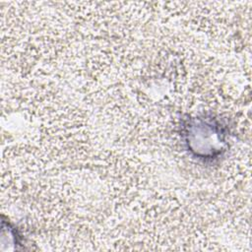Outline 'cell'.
<instances>
[{"mask_svg":"<svg viewBox=\"0 0 252 252\" xmlns=\"http://www.w3.org/2000/svg\"><path fill=\"white\" fill-rule=\"evenodd\" d=\"M180 136L188 154L203 162L220 159L228 149V128L212 115L184 118Z\"/></svg>","mask_w":252,"mask_h":252,"instance_id":"obj_1","label":"cell"}]
</instances>
